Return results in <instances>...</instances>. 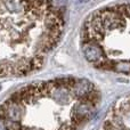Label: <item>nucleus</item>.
<instances>
[{"mask_svg":"<svg viewBox=\"0 0 130 130\" xmlns=\"http://www.w3.org/2000/svg\"><path fill=\"white\" fill-rule=\"evenodd\" d=\"M112 70L121 73H130V62L129 61H119L112 62Z\"/></svg>","mask_w":130,"mask_h":130,"instance_id":"obj_4","label":"nucleus"},{"mask_svg":"<svg viewBox=\"0 0 130 130\" xmlns=\"http://www.w3.org/2000/svg\"><path fill=\"white\" fill-rule=\"evenodd\" d=\"M63 30L64 14L55 0H0V78L40 70Z\"/></svg>","mask_w":130,"mask_h":130,"instance_id":"obj_1","label":"nucleus"},{"mask_svg":"<svg viewBox=\"0 0 130 130\" xmlns=\"http://www.w3.org/2000/svg\"><path fill=\"white\" fill-rule=\"evenodd\" d=\"M82 53L88 62L92 63L96 67H98L101 64H103L106 61V56L104 49L101 45L92 42H85L82 43Z\"/></svg>","mask_w":130,"mask_h":130,"instance_id":"obj_3","label":"nucleus"},{"mask_svg":"<svg viewBox=\"0 0 130 130\" xmlns=\"http://www.w3.org/2000/svg\"><path fill=\"white\" fill-rule=\"evenodd\" d=\"M76 78L33 82L14 91L0 104L2 130H79L74 107L80 97Z\"/></svg>","mask_w":130,"mask_h":130,"instance_id":"obj_2","label":"nucleus"},{"mask_svg":"<svg viewBox=\"0 0 130 130\" xmlns=\"http://www.w3.org/2000/svg\"><path fill=\"white\" fill-rule=\"evenodd\" d=\"M126 117H127V122L124 121V124H126V127L128 126L129 128H130V111L126 112Z\"/></svg>","mask_w":130,"mask_h":130,"instance_id":"obj_5","label":"nucleus"}]
</instances>
